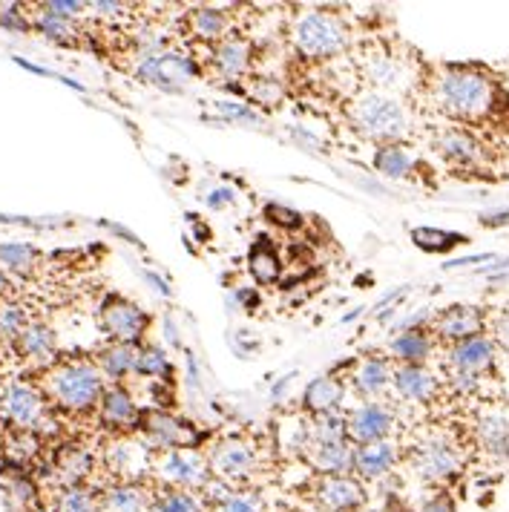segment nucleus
Returning a JSON list of instances; mask_svg holds the SVG:
<instances>
[{"label": "nucleus", "mask_w": 509, "mask_h": 512, "mask_svg": "<svg viewBox=\"0 0 509 512\" xmlns=\"http://www.w3.org/2000/svg\"><path fill=\"white\" fill-rule=\"evenodd\" d=\"M392 354L400 360V366H423L432 354V337L423 328L400 331L392 340Z\"/></svg>", "instance_id": "nucleus-30"}, {"label": "nucleus", "mask_w": 509, "mask_h": 512, "mask_svg": "<svg viewBox=\"0 0 509 512\" xmlns=\"http://www.w3.org/2000/svg\"><path fill=\"white\" fill-rule=\"evenodd\" d=\"M251 61H254V52H251V44L245 38H225V41L213 44L210 64L228 81L242 78L245 72L251 70Z\"/></svg>", "instance_id": "nucleus-22"}, {"label": "nucleus", "mask_w": 509, "mask_h": 512, "mask_svg": "<svg viewBox=\"0 0 509 512\" xmlns=\"http://www.w3.org/2000/svg\"><path fill=\"white\" fill-rule=\"evenodd\" d=\"M32 26L47 38V41H52V44H75L78 41V35H81V29H78V24L75 21H67V18H55V15H38L35 21H32Z\"/></svg>", "instance_id": "nucleus-40"}, {"label": "nucleus", "mask_w": 509, "mask_h": 512, "mask_svg": "<svg viewBox=\"0 0 509 512\" xmlns=\"http://www.w3.org/2000/svg\"><path fill=\"white\" fill-rule=\"evenodd\" d=\"M187 222H190V228H193V233H196V239H199V242H208L210 228L202 222V216H193V213H190V216H187Z\"/></svg>", "instance_id": "nucleus-54"}, {"label": "nucleus", "mask_w": 509, "mask_h": 512, "mask_svg": "<svg viewBox=\"0 0 509 512\" xmlns=\"http://www.w3.org/2000/svg\"><path fill=\"white\" fill-rule=\"evenodd\" d=\"M38 248L29 242H0V271L29 274L38 265Z\"/></svg>", "instance_id": "nucleus-37"}, {"label": "nucleus", "mask_w": 509, "mask_h": 512, "mask_svg": "<svg viewBox=\"0 0 509 512\" xmlns=\"http://www.w3.org/2000/svg\"><path fill=\"white\" fill-rule=\"evenodd\" d=\"M351 380H354V389L360 395L369 397V400H377L392 386V366L386 360H380V357H369V360H363L357 366V372L351 374Z\"/></svg>", "instance_id": "nucleus-26"}, {"label": "nucleus", "mask_w": 509, "mask_h": 512, "mask_svg": "<svg viewBox=\"0 0 509 512\" xmlns=\"http://www.w3.org/2000/svg\"><path fill=\"white\" fill-rule=\"evenodd\" d=\"M348 423V443L354 446H366V443L386 441L394 429L392 409L380 400H366L363 406H357L351 415H346Z\"/></svg>", "instance_id": "nucleus-13"}, {"label": "nucleus", "mask_w": 509, "mask_h": 512, "mask_svg": "<svg viewBox=\"0 0 509 512\" xmlns=\"http://www.w3.org/2000/svg\"><path fill=\"white\" fill-rule=\"evenodd\" d=\"M0 409H3L6 420L15 423L21 432H35L47 418V397L41 395L35 386L12 383L0 395Z\"/></svg>", "instance_id": "nucleus-12"}, {"label": "nucleus", "mask_w": 509, "mask_h": 512, "mask_svg": "<svg viewBox=\"0 0 509 512\" xmlns=\"http://www.w3.org/2000/svg\"><path fill=\"white\" fill-rule=\"evenodd\" d=\"M213 110H216V116L225 118V121H242V124H259L262 121V116L256 113L248 101L219 98V101H213Z\"/></svg>", "instance_id": "nucleus-43"}, {"label": "nucleus", "mask_w": 509, "mask_h": 512, "mask_svg": "<svg viewBox=\"0 0 509 512\" xmlns=\"http://www.w3.org/2000/svg\"><path fill=\"white\" fill-rule=\"evenodd\" d=\"M348 118L360 136L380 144H400L412 133L406 107L386 93H363L348 104Z\"/></svg>", "instance_id": "nucleus-1"}, {"label": "nucleus", "mask_w": 509, "mask_h": 512, "mask_svg": "<svg viewBox=\"0 0 509 512\" xmlns=\"http://www.w3.org/2000/svg\"><path fill=\"white\" fill-rule=\"evenodd\" d=\"M136 357L139 349L136 346H124V343H107L95 357V369L104 374V380L121 383L124 377L136 374Z\"/></svg>", "instance_id": "nucleus-25"}, {"label": "nucleus", "mask_w": 509, "mask_h": 512, "mask_svg": "<svg viewBox=\"0 0 509 512\" xmlns=\"http://www.w3.org/2000/svg\"><path fill=\"white\" fill-rule=\"evenodd\" d=\"M29 314L24 305L0 303V343H15L18 334L29 326Z\"/></svg>", "instance_id": "nucleus-42"}, {"label": "nucleus", "mask_w": 509, "mask_h": 512, "mask_svg": "<svg viewBox=\"0 0 509 512\" xmlns=\"http://www.w3.org/2000/svg\"><path fill=\"white\" fill-rule=\"evenodd\" d=\"M136 75L144 84H153V87H162V90L176 93V90L185 87L187 81H193L199 75V64L190 55L173 52V49H162V52L136 58Z\"/></svg>", "instance_id": "nucleus-5"}, {"label": "nucleus", "mask_w": 509, "mask_h": 512, "mask_svg": "<svg viewBox=\"0 0 509 512\" xmlns=\"http://www.w3.org/2000/svg\"><path fill=\"white\" fill-rule=\"evenodd\" d=\"M495 256L492 254H478V256H463V259H449L443 268L446 271H455V268H463V265H478V262H492Z\"/></svg>", "instance_id": "nucleus-52"}, {"label": "nucleus", "mask_w": 509, "mask_h": 512, "mask_svg": "<svg viewBox=\"0 0 509 512\" xmlns=\"http://www.w3.org/2000/svg\"><path fill=\"white\" fill-rule=\"evenodd\" d=\"M302 458H305V464L311 466L320 478H328V475H351L354 446L348 441L311 443Z\"/></svg>", "instance_id": "nucleus-18"}, {"label": "nucleus", "mask_w": 509, "mask_h": 512, "mask_svg": "<svg viewBox=\"0 0 509 512\" xmlns=\"http://www.w3.org/2000/svg\"><path fill=\"white\" fill-rule=\"evenodd\" d=\"M248 268L254 274L259 285H274L282 277V259H279L277 248L271 245V239H256L248 254Z\"/></svg>", "instance_id": "nucleus-29"}, {"label": "nucleus", "mask_w": 509, "mask_h": 512, "mask_svg": "<svg viewBox=\"0 0 509 512\" xmlns=\"http://www.w3.org/2000/svg\"><path fill=\"white\" fill-rule=\"evenodd\" d=\"M141 432H144V446L159 452H170V449H196L199 443V432L196 426H190L185 420H179L170 412H147L141 415Z\"/></svg>", "instance_id": "nucleus-10"}, {"label": "nucleus", "mask_w": 509, "mask_h": 512, "mask_svg": "<svg viewBox=\"0 0 509 512\" xmlns=\"http://www.w3.org/2000/svg\"><path fill=\"white\" fill-rule=\"evenodd\" d=\"M141 277H144L147 285H153V291H156L159 297H170V294H173V291H170V282L164 280V277H159L156 271H144Z\"/></svg>", "instance_id": "nucleus-51"}, {"label": "nucleus", "mask_w": 509, "mask_h": 512, "mask_svg": "<svg viewBox=\"0 0 509 512\" xmlns=\"http://www.w3.org/2000/svg\"><path fill=\"white\" fill-rule=\"evenodd\" d=\"M311 498H314V504L323 512H357L363 510L366 501H369L363 481H357L354 475L317 478Z\"/></svg>", "instance_id": "nucleus-11"}, {"label": "nucleus", "mask_w": 509, "mask_h": 512, "mask_svg": "<svg viewBox=\"0 0 509 512\" xmlns=\"http://www.w3.org/2000/svg\"><path fill=\"white\" fill-rule=\"evenodd\" d=\"M144 461H147V446L124 441V438L113 441V446L107 449V466L121 481H136L133 475H139L144 469Z\"/></svg>", "instance_id": "nucleus-27"}, {"label": "nucleus", "mask_w": 509, "mask_h": 512, "mask_svg": "<svg viewBox=\"0 0 509 512\" xmlns=\"http://www.w3.org/2000/svg\"><path fill=\"white\" fill-rule=\"evenodd\" d=\"M236 300L245 305V308H256L259 305V294H256V288H239L236 291Z\"/></svg>", "instance_id": "nucleus-56"}, {"label": "nucleus", "mask_w": 509, "mask_h": 512, "mask_svg": "<svg viewBox=\"0 0 509 512\" xmlns=\"http://www.w3.org/2000/svg\"><path fill=\"white\" fill-rule=\"evenodd\" d=\"M374 170L389 179H409L415 173V156L403 144H380L374 153Z\"/></svg>", "instance_id": "nucleus-32"}, {"label": "nucleus", "mask_w": 509, "mask_h": 512, "mask_svg": "<svg viewBox=\"0 0 509 512\" xmlns=\"http://www.w3.org/2000/svg\"><path fill=\"white\" fill-rule=\"evenodd\" d=\"M3 357H6V349H3V343H0V363H3Z\"/></svg>", "instance_id": "nucleus-61"}, {"label": "nucleus", "mask_w": 509, "mask_h": 512, "mask_svg": "<svg viewBox=\"0 0 509 512\" xmlns=\"http://www.w3.org/2000/svg\"><path fill=\"white\" fill-rule=\"evenodd\" d=\"M495 340H498V343H501V346L509 351V317L498 323V328H495Z\"/></svg>", "instance_id": "nucleus-58"}, {"label": "nucleus", "mask_w": 509, "mask_h": 512, "mask_svg": "<svg viewBox=\"0 0 509 512\" xmlns=\"http://www.w3.org/2000/svg\"><path fill=\"white\" fill-rule=\"evenodd\" d=\"M98 326L110 337V343L139 346L150 328V314L141 311L139 305L127 303L121 297H107V303L98 311Z\"/></svg>", "instance_id": "nucleus-8"}, {"label": "nucleus", "mask_w": 509, "mask_h": 512, "mask_svg": "<svg viewBox=\"0 0 509 512\" xmlns=\"http://www.w3.org/2000/svg\"><path fill=\"white\" fill-rule=\"evenodd\" d=\"M12 346L18 349L21 357L32 360V363H47L58 351V334L47 323H29Z\"/></svg>", "instance_id": "nucleus-24"}, {"label": "nucleus", "mask_w": 509, "mask_h": 512, "mask_svg": "<svg viewBox=\"0 0 509 512\" xmlns=\"http://www.w3.org/2000/svg\"><path fill=\"white\" fill-rule=\"evenodd\" d=\"M251 98L259 101V104H271L274 107L279 98H282V87H279L277 81H268V78L265 81H256L254 87H251Z\"/></svg>", "instance_id": "nucleus-48"}, {"label": "nucleus", "mask_w": 509, "mask_h": 512, "mask_svg": "<svg viewBox=\"0 0 509 512\" xmlns=\"http://www.w3.org/2000/svg\"><path fill=\"white\" fill-rule=\"evenodd\" d=\"M481 331H484V314L475 305H452L435 317V334L440 340H449L452 346L481 337Z\"/></svg>", "instance_id": "nucleus-14"}, {"label": "nucleus", "mask_w": 509, "mask_h": 512, "mask_svg": "<svg viewBox=\"0 0 509 512\" xmlns=\"http://www.w3.org/2000/svg\"><path fill=\"white\" fill-rule=\"evenodd\" d=\"M236 202V196H233L231 187H216V190H210L208 193V205L213 210H225L228 205Z\"/></svg>", "instance_id": "nucleus-50"}, {"label": "nucleus", "mask_w": 509, "mask_h": 512, "mask_svg": "<svg viewBox=\"0 0 509 512\" xmlns=\"http://www.w3.org/2000/svg\"><path fill=\"white\" fill-rule=\"evenodd\" d=\"M136 374L153 380V383L170 386V383H173V363H170V357H167L162 349H156V346H141L139 357H136Z\"/></svg>", "instance_id": "nucleus-36"}, {"label": "nucleus", "mask_w": 509, "mask_h": 512, "mask_svg": "<svg viewBox=\"0 0 509 512\" xmlns=\"http://www.w3.org/2000/svg\"><path fill=\"white\" fill-rule=\"evenodd\" d=\"M44 15H55V18H67V21H75L84 9V3H75V0H49V3H41Z\"/></svg>", "instance_id": "nucleus-47"}, {"label": "nucleus", "mask_w": 509, "mask_h": 512, "mask_svg": "<svg viewBox=\"0 0 509 512\" xmlns=\"http://www.w3.org/2000/svg\"><path fill=\"white\" fill-rule=\"evenodd\" d=\"M478 435L484 443L486 452L498 455V458H509V420L504 415H486L478 423Z\"/></svg>", "instance_id": "nucleus-38"}, {"label": "nucleus", "mask_w": 509, "mask_h": 512, "mask_svg": "<svg viewBox=\"0 0 509 512\" xmlns=\"http://www.w3.org/2000/svg\"><path fill=\"white\" fill-rule=\"evenodd\" d=\"M104 389L107 380L95 369V363H58L55 369H49L44 380V397L75 415L98 409Z\"/></svg>", "instance_id": "nucleus-2"}, {"label": "nucleus", "mask_w": 509, "mask_h": 512, "mask_svg": "<svg viewBox=\"0 0 509 512\" xmlns=\"http://www.w3.org/2000/svg\"><path fill=\"white\" fill-rule=\"evenodd\" d=\"M147 512H208V507L202 504L199 492L162 487L150 498V510Z\"/></svg>", "instance_id": "nucleus-34"}, {"label": "nucleus", "mask_w": 509, "mask_h": 512, "mask_svg": "<svg viewBox=\"0 0 509 512\" xmlns=\"http://www.w3.org/2000/svg\"><path fill=\"white\" fill-rule=\"evenodd\" d=\"M55 512H101V498L87 484L64 487L55 498Z\"/></svg>", "instance_id": "nucleus-39"}, {"label": "nucleus", "mask_w": 509, "mask_h": 512, "mask_svg": "<svg viewBox=\"0 0 509 512\" xmlns=\"http://www.w3.org/2000/svg\"><path fill=\"white\" fill-rule=\"evenodd\" d=\"M412 466L415 475L426 484H443L455 475H461L463 455L461 446L446 438H432V441L420 443L412 452Z\"/></svg>", "instance_id": "nucleus-9"}, {"label": "nucleus", "mask_w": 509, "mask_h": 512, "mask_svg": "<svg viewBox=\"0 0 509 512\" xmlns=\"http://www.w3.org/2000/svg\"><path fill=\"white\" fill-rule=\"evenodd\" d=\"M262 213H265V219H268L271 225H277L282 231H297V228L305 225L302 213H297L294 208H285V205H279V202H268V205L262 208Z\"/></svg>", "instance_id": "nucleus-45"}, {"label": "nucleus", "mask_w": 509, "mask_h": 512, "mask_svg": "<svg viewBox=\"0 0 509 512\" xmlns=\"http://www.w3.org/2000/svg\"><path fill=\"white\" fill-rule=\"evenodd\" d=\"M93 9L104 12V15H121V12H127L124 3H93Z\"/></svg>", "instance_id": "nucleus-57"}, {"label": "nucleus", "mask_w": 509, "mask_h": 512, "mask_svg": "<svg viewBox=\"0 0 509 512\" xmlns=\"http://www.w3.org/2000/svg\"><path fill=\"white\" fill-rule=\"evenodd\" d=\"M363 75L377 90H400L409 81V67L403 58H397L386 49H374L363 58Z\"/></svg>", "instance_id": "nucleus-17"}, {"label": "nucleus", "mask_w": 509, "mask_h": 512, "mask_svg": "<svg viewBox=\"0 0 509 512\" xmlns=\"http://www.w3.org/2000/svg\"><path fill=\"white\" fill-rule=\"evenodd\" d=\"M435 98L443 113L455 118H481L495 104V87L484 72L446 70L435 81Z\"/></svg>", "instance_id": "nucleus-3"}, {"label": "nucleus", "mask_w": 509, "mask_h": 512, "mask_svg": "<svg viewBox=\"0 0 509 512\" xmlns=\"http://www.w3.org/2000/svg\"><path fill=\"white\" fill-rule=\"evenodd\" d=\"M98 418L107 429H116V432H127V429H136L141 423V409L136 406L133 395L121 386L113 383L104 389L101 403H98Z\"/></svg>", "instance_id": "nucleus-15"}, {"label": "nucleus", "mask_w": 509, "mask_h": 512, "mask_svg": "<svg viewBox=\"0 0 509 512\" xmlns=\"http://www.w3.org/2000/svg\"><path fill=\"white\" fill-rule=\"evenodd\" d=\"M291 44L305 61H328L348 47V26L331 12H305L291 29Z\"/></svg>", "instance_id": "nucleus-4"}, {"label": "nucleus", "mask_w": 509, "mask_h": 512, "mask_svg": "<svg viewBox=\"0 0 509 512\" xmlns=\"http://www.w3.org/2000/svg\"><path fill=\"white\" fill-rule=\"evenodd\" d=\"M346 400V386L334 374L314 377L302 392V412L305 415H323V412H340Z\"/></svg>", "instance_id": "nucleus-21"}, {"label": "nucleus", "mask_w": 509, "mask_h": 512, "mask_svg": "<svg viewBox=\"0 0 509 512\" xmlns=\"http://www.w3.org/2000/svg\"><path fill=\"white\" fill-rule=\"evenodd\" d=\"M392 386L409 403H432L438 397V377L423 366H397L392 369Z\"/></svg>", "instance_id": "nucleus-20"}, {"label": "nucleus", "mask_w": 509, "mask_h": 512, "mask_svg": "<svg viewBox=\"0 0 509 512\" xmlns=\"http://www.w3.org/2000/svg\"><path fill=\"white\" fill-rule=\"evenodd\" d=\"M98 498H101V512H147L153 495L141 481H118Z\"/></svg>", "instance_id": "nucleus-23"}, {"label": "nucleus", "mask_w": 509, "mask_h": 512, "mask_svg": "<svg viewBox=\"0 0 509 512\" xmlns=\"http://www.w3.org/2000/svg\"><path fill=\"white\" fill-rule=\"evenodd\" d=\"M12 288V282H9V274L6 271H0V294H6Z\"/></svg>", "instance_id": "nucleus-60"}, {"label": "nucleus", "mask_w": 509, "mask_h": 512, "mask_svg": "<svg viewBox=\"0 0 509 512\" xmlns=\"http://www.w3.org/2000/svg\"><path fill=\"white\" fill-rule=\"evenodd\" d=\"M417 512H458V504L449 492H435L417 507Z\"/></svg>", "instance_id": "nucleus-49"}, {"label": "nucleus", "mask_w": 509, "mask_h": 512, "mask_svg": "<svg viewBox=\"0 0 509 512\" xmlns=\"http://www.w3.org/2000/svg\"><path fill=\"white\" fill-rule=\"evenodd\" d=\"M98 225H104V228H110V231L116 233V236H121V239H127L130 245H141V239L136 236V233H130L124 225H116V222H98Z\"/></svg>", "instance_id": "nucleus-55"}, {"label": "nucleus", "mask_w": 509, "mask_h": 512, "mask_svg": "<svg viewBox=\"0 0 509 512\" xmlns=\"http://www.w3.org/2000/svg\"><path fill=\"white\" fill-rule=\"evenodd\" d=\"M216 512H265V498L256 489H233L231 498Z\"/></svg>", "instance_id": "nucleus-44"}, {"label": "nucleus", "mask_w": 509, "mask_h": 512, "mask_svg": "<svg viewBox=\"0 0 509 512\" xmlns=\"http://www.w3.org/2000/svg\"><path fill=\"white\" fill-rule=\"evenodd\" d=\"M481 225H484V228H504V225H509V210L484 213V216H481Z\"/></svg>", "instance_id": "nucleus-53"}, {"label": "nucleus", "mask_w": 509, "mask_h": 512, "mask_svg": "<svg viewBox=\"0 0 509 512\" xmlns=\"http://www.w3.org/2000/svg\"><path fill=\"white\" fill-rule=\"evenodd\" d=\"M412 242H415L420 251L443 254V251H452L455 245H463L466 236L452 231H438V228H415L412 231Z\"/></svg>", "instance_id": "nucleus-41"}, {"label": "nucleus", "mask_w": 509, "mask_h": 512, "mask_svg": "<svg viewBox=\"0 0 509 512\" xmlns=\"http://www.w3.org/2000/svg\"><path fill=\"white\" fill-rule=\"evenodd\" d=\"M397 464V446L389 438L366 446H354L351 475L357 481H383Z\"/></svg>", "instance_id": "nucleus-16"}, {"label": "nucleus", "mask_w": 509, "mask_h": 512, "mask_svg": "<svg viewBox=\"0 0 509 512\" xmlns=\"http://www.w3.org/2000/svg\"><path fill=\"white\" fill-rule=\"evenodd\" d=\"M438 150L443 159H449L452 164H475L481 159V147H478V141L472 139L466 130H458V127H452V130H446V133H440L438 139Z\"/></svg>", "instance_id": "nucleus-33"}, {"label": "nucleus", "mask_w": 509, "mask_h": 512, "mask_svg": "<svg viewBox=\"0 0 509 512\" xmlns=\"http://www.w3.org/2000/svg\"><path fill=\"white\" fill-rule=\"evenodd\" d=\"M156 472L164 481V487L199 492L213 478L208 455L199 449H170L156 455Z\"/></svg>", "instance_id": "nucleus-6"}, {"label": "nucleus", "mask_w": 509, "mask_h": 512, "mask_svg": "<svg viewBox=\"0 0 509 512\" xmlns=\"http://www.w3.org/2000/svg\"><path fill=\"white\" fill-rule=\"evenodd\" d=\"M210 472L213 478H222L225 484H245L256 475V469L262 464V455L256 449V443L245 441V438H231L213 446L208 455Z\"/></svg>", "instance_id": "nucleus-7"}, {"label": "nucleus", "mask_w": 509, "mask_h": 512, "mask_svg": "<svg viewBox=\"0 0 509 512\" xmlns=\"http://www.w3.org/2000/svg\"><path fill=\"white\" fill-rule=\"evenodd\" d=\"M308 435H311V443L348 441L346 415H343V412H323V415H308Z\"/></svg>", "instance_id": "nucleus-35"}, {"label": "nucleus", "mask_w": 509, "mask_h": 512, "mask_svg": "<svg viewBox=\"0 0 509 512\" xmlns=\"http://www.w3.org/2000/svg\"><path fill=\"white\" fill-rule=\"evenodd\" d=\"M187 26H190V35L199 38V41H210V44H219L228 38V15L222 9H213V6H199L193 12H187Z\"/></svg>", "instance_id": "nucleus-28"}, {"label": "nucleus", "mask_w": 509, "mask_h": 512, "mask_svg": "<svg viewBox=\"0 0 509 512\" xmlns=\"http://www.w3.org/2000/svg\"><path fill=\"white\" fill-rule=\"evenodd\" d=\"M294 377H297V374H285L277 386L271 389V397H274V400H279V395H282V392H288V386H291V380H294Z\"/></svg>", "instance_id": "nucleus-59"}, {"label": "nucleus", "mask_w": 509, "mask_h": 512, "mask_svg": "<svg viewBox=\"0 0 509 512\" xmlns=\"http://www.w3.org/2000/svg\"><path fill=\"white\" fill-rule=\"evenodd\" d=\"M449 363H452V372L481 377L495 366V343L486 337H472V340L455 343L449 349Z\"/></svg>", "instance_id": "nucleus-19"}, {"label": "nucleus", "mask_w": 509, "mask_h": 512, "mask_svg": "<svg viewBox=\"0 0 509 512\" xmlns=\"http://www.w3.org/2000/svg\"><path fill=\"white\" fill-rule=\"evenodd\" d=\"M0 29H9V32H29L32 24L24 18L21 6H0Z\"/></svg>", "instance_id": "nucleus-46"}, {"label": "nucleus", "mask_w": 509, "mask_h": 512, "mask_svg": "<svg viewBox=\"0 0 509 512\" xmlns=\"http://www.w3.org/2000/svg\"><path fill=\"white\" fill-rule=\"evenodd\" d=\"M95 469V455L87 446H67L58 458V472H61V484L75 487L84 484Z\"/></svg>", "instance_id": "nucleus-31"}]
</instances>
